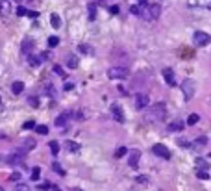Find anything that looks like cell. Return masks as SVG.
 Instances as JSON below:
<instances>
[{
  "label": "cell",
  "instance_id": "c3c4849f",
  "mask_svg": "<svg viewBox=\"0 0 211 191\" xmlns=\"http://www.w3.org/2000/svg\"><path fill=\"white\" fill-rule=\"evenodd\" d=\"M52 191H61V189L59 187H52Z\"/></svg>",
  "mask_w": 211,
  "mask_h": 191
},
{
  "label": "cell",
  "instance_id": "ba28073f",
  "mask_svg": "<svg viewBox=\"0 0 211 191\" xmlns=\"http://www.w3.org/2000/svg\"><path fill=\"white\" fill-rule=\"evenodd\" d=\"M111 113H113V119L119 123H122L124 121V115H122V108L119 104H111Z\"/></svg>",
  "mask_w": 211,
  "mask_h": 191
},
{
  "label": "cell",
  "instance_id": "d4e9b609",
  "mask_svg": "<svg viewBox=\"0 0 211 191\" xmlns=\"http://www.w3.org/2000/svg\"><path fill=\"white\" fill-rule=\"evenodd\" d=\"M126 154H128V148H126V147H119L117 152H115V156L117 158H122V156H126Z\"/></svg>",
  "mask_w": 211,
  "mask_h": 191
},
{
  "label": "cell",
  "instance_id": "3957f363",
  "mask_svg": "<svg viewBox=\"0 0 211 191\" xmlns=\"http://www.w3.org/2000/svg\"><path fill=\"white\" fill-rule=\"evenodd\" d=\"M181 91H184V98H185V100H191V98L194 97V93H196L194 80H191V78L184 80V82H181Z\"/></svg>",
  "mask_w": 211,
  "mask_h": 191
},
{
  "label": "cell",
  "instance_id": "83f0119b",
  "mask_svg": "<svg viewBox=\"0 0 211 191\" xmlns=\"http://www.w3.org/2000/svg\"><path fill=\"white\" fill-rule=\"evenodd\" d=\"M78 50L83 52V54H93V48H91L89 45H80V46H78Z\"/></svg>",
  "mask_w": 211,
  "mask_h": 191
},
{
  "label": "cell",
  "instance_id": "ac0fdd59",
  "mask_svg": "<svg viewBox=\"0 0 211 191\" xmlns=\"http://www.w3.org/2000/svg\"><path fill=\"white\" fill-rule=\"evenodd\" d=\"M193 145H194V148H204V147L207 145V137H198Z\"/></svg>",
  "mask_w": 211,
  "mask_h": 191
},
{
  "label": "cell",
  "instance_id": "484cf974",
  "mask_svg": "<svg viewBox=\"0 0 211 191\" xmlns=\"http://www.w3.org/2000/svg\"><path fill=\"white\" fill-rule=\"evenodd\" d=\"M50 152L54 154V156H58V152H59V145H58V141H52V143H50Z\"/></svg>",
  "mask_w": 211,
  "mask_h": 191
},
{
  "label": "cell",
  "instance_id": "9a60e30c",
  "mask_svg": "<svg viewBox=\"0 0 211 191\" xmlns=\"http://www.w3.org/2000/svg\"><path fill=\"white\" fill-rule=\"evenodd\" d=\"M28 63H30L32 67H37V65H41L43 63V60H41V56H28Z\"/></svg>",
  "mask_w": 211,
  "mask_h": 191
},
{
  "label": "cell",
  "instance_id": "8992f818",
  "mask_svg": "<svg viewBox=\"0 0 211 191\" xmlns=\"http://www.w3.org/2000/svg\"><path fill=\"white\" fill-rule=\"evenodd\" d=\"M152 152L156 154V156L163 158V160H168V158H171V152H168V148H167L165 145H159V143L152 147Z\"/></svg>",
  "mask_w": 211,
  "mask_h": 191
},
{
  "label": "cell",
  "instance_id": "f546056e",
  "mask_svg": "<svg viewBox=\"0 0 211 191\" xmlns=\"http://www.w3.org/2000/svg\"><path fill=\"white\" fill-rule=\"evenodd\" d=\"M13 191H30V186H28V184H17Z\"/></svg>",
  "mask_w": 211,
  "mask_h": 191
},
{
  "label": "cell",
  "instance_id": "44dd1931",
  "mask_svg": "<svg viewBox=\"0 0 211 191\" xmlns=\"http://www.w3.org/2000/svg\"><path fill=\"white\" fill-rule=\"evenodd\" d=\"M50 24H52V28H59V24H61V19L56 15V13L50 15Z\"/></svg>",
  "mask_w": 211,
  "mask_h": 191
},
{
  "label": "cell",
  "instance_id": "e0dca14e",
  "mask_svg": "<svg viewBox=\"0 0 211 191\" xmlns=\"http://www.w3.org/2000/svg\"><path fill=\"white\" fill-rule=\"evenodd\" d=\"M35 148V141L30 137V139H26L24 141V145H22V150H33Z\"/></svg>",
  "mask_w": 211,
  "mask_h": 191
},
{
  "label": "cell",
  "instance_id": "836d02e7",
  "mask_svg": "<svg viewBox=\"0 0 211 191\" xmlns=\"http://www.w3.org/2000/svg\"><path fill=\"white\" fill-rule=\"evenodd\" d=\"M196 176H198L200 180H207V178H209V174H207V171H196Z\"/></svg>",
  "mask_w": 211,
  "mask_h": 191
},
{
  "label": "cell",
  "instance_id": "f5cc1de1",
  "mask_svg": "<svg viewBox=\"0 0 211 191\" xmlns=\"http://www.w3.org/2000/svg\"><path fill=\"white\" fill-rule=\"evenodd\" d=\"M15 2H20V0H15Z\"/></svg>",
  "mask_w": 211,
  "mask_h": 191
},
{
  "label": "cell",
  "instance_id": "60d3db41",
  "mask_svg": "<svg viewBox=\"0 0 211 191\" xmlns=\"http://www.w3.org/2000/svg\"><path fill=\"white\" fill-rule=\"evenodd\" d=\"M109 13H111V15H117V13H119V6H111V8H109Z\"/></svg>",
  "mask_w": 211,
  "mask_h": 191
},
{
  "label": "cell",
  "instance_id": "8fae6325",
  "mask_svg": "<svg viewBox=\"0 0 211 191\" xmlns=\"http://www.w3.org/2000/svg\"><path fill=\"white\" fill-rule=\"evenodd\" d=\"M33 46H35V43H33L32 39H24V41H22V52H24V54L30 56V52L33 50Z\"/></svg>",
  "mask_w": 211,
  "mask_h": 191
},
{
  "label": "cell",
  "instance_id": "7bdbcfd3",
  "mask_svg": "<svg viewBox=\"0 0 211 191\" xmlns=\"http://www.w3.org/2000/svg\"><path fill=\"white\" fill-rule=\"evenodd\" d=\"M28 17H32V19H37V17H39V13H37V11H28Z\"/></svg>",
  "mask_w": 211,
  "mask_h": 191
},
{
  "label": "cell",
  "instance_id": "4fadbf2b",
  "mask_svg": "<svg viewBox=\"0 0 211 191\" xmlns=\"http://www.w3.org/2000/svg\"><path fill=\"white\" fill-rule=\"evenodd\" d=\"M184 121H174V123H168V128L167 130H171V132H180V130H184Z\"/></svg>",
  "mask_w": 211,
  "mask_h": 191
},
{
  "label": "cell",
  "instance_id": "ee69618b",
  "mask_svg": "<svg viewBox=\"0 0 211 191\" xmlns=\"http://www.w3.org/2000/svg\"><path fill=\"white\" fill-rule=\"evenodd\" d=\"M48 58H50V52H43V54H41V60H43V61H46Z\"/></svg>",
  "mask_w": 211,
  "mask_h": 191
},
{
  "label": "cell",
  "instance_id": "4dcf8cb0",
  "mask_svg": "<svg viewBox=\"0 0 211 191\" xmlns=\"http://www.w3.org/2000/svg\"><path fill=\"white\" fill-rule=\"evenodd\" d=\"M67 148H69L70 152H76L80 147H78V143H74V141H69V143H67Z\"/></svg>",
  "mask_w": 211,
  "mask_h": 191
},
{
  "label": "cell",
  "instance_id": "db71d44e",
  "mask_svg": "<svg viewBox=\"0 0 211 191\" xmlns=\"http://www.w3.org/2000/svg\"><path fill=\"white\" fill-rule=\"evenodd\" d=\"M0 191H4V189H2V187H0Z\"/></svg>",
  "mask_w": 211,
  "mask_h": 191
},
{
  "label": "cell",
  "instance_id": "7a4b0ae2",
  "mask_svg": "<svg viewBox=\"0 0 211 191\" xmlns=\"http://www.w3.org/2000/svg\"><path fill=\"white\" fill-rule=\"evenodd\" d=\"M159 15H161V6L159 4H152V6H146L141 17L146 19V20H156V19H159Z\"/></svg>",
  "mask_w": 211,
  "mask_h": 191
},
{
  "label": "cell",
  "instance_id": "f1b7e54d",
  "mask_svg": "<svg viewBox=\"0 0 211 191\" xmlns=\"http://www.w3.org/2000/svg\"><path fill=\"white\" fill-rule=\"evenodd\" d=\"M41 176V167H33L32 169V180H39Z\"/></svg>",
  "mask_w": 211,
  "mask_h": 191
},
{
  "label": "cell",
  "instance_id": "ffe728a7",
  "mask_svg": "<svg viewBox=\"0 0 211 191\" xmlns=\"http://www.w3.org/2000/svg\"><path fill=\"white\" fill-rule=\"evenodd\" d=\"M52 169H54V171L58 173V174H61V176H65V174H67V171H65V169H63V167L58 163V161H54V163H52Z\"/></svg>",
  "mask_w": 211,
  "mask_h": 191
},
{
  "label": "cell",
  "instance_id": "681fc988",
  "mask_svg": "<svg viewBox=\"0 0 211 191\" xmlns=\"http://www.w3.org/2000/svg\"><path fill=\"white\" fill-rule=\"evenodd\" d=\"M207 8H209V9H211V2H209V4H207Z\"/></svg>",
  "mask_w": 211,
  "mask_h": 191
},
{
  "label": "cell",
  "instance_id": "ab89813d",
  "mask_svg": "<svg viewBox=\"0 0 211 191\" xmlns=\"http://www.w3.org/2000/svg\"><path fill=\"white\" fill-rule=\"evenodd\" d=\"M178 145H180V147H184V148L191 147V145H189V141H185V139H180V141H178Z\"/></svg>",
  "mask_w": 211,
  "mask_h": 191
},
{
  "label": "cell",
  "instance_id": "816d5d0a",
  "mask_svg": "<svg viewBox=\"0 0 211 191\" xmlns=\"http://www.w3.org/2000/svg\"><path fill=\"white\" fill-rule=\"evenodd\" d=\"M0 137H4V134H0Z\"/></svg>",
  "mask_w": 211,
  "mask_h": 191
},
{
  "label": "cell",
  "instance_id": "7dc6e473",
  "mask_svg": "<svg viewBox=\"0 0 211 191\" xmlns=\"http://www.w3.org/2000/svg\"><path fill=\"white\" fill-rule=\"evenodd\" d=\"M139 6L141 8H146V0H139Z\"/></svg>",
  "mask_w": 211,
  "mask_h": 191
},
{
  "label": "cell",
  "instance_id": "f6af8a7d",
  "mask_svg": "<svg viewBox=\"0 0 211 191\" xmlns=\"http://www.w3.org/2000/svg\"><path fill=\"white\" fill-rule=\"evenodd\" d=\"M137 182H141V184H146V182H148V178H146V176H137Z\"/></svg>",
  "mask_w": 211,
  "mask_h": 191
},
{
  "label": "cell",
  "instance_id": "b9f144b4",
  "mask_svg": "<svg viewBox=\"0 0 211 191\" xmlns=\"http://www.w3.org/2000/svg\"><path fill=\"white\" fill-rule=\"evenodd\" d=\"M19 178H20V174H19V173H13V174H9V180H11V182H13V180L17 182Z\"/></svg>",
  "mask_w": 211,
  "mask_h": 191
},
{
  "label": "cell",
  "instance_id": "d590c367",
  "mask_svg": "<svg viewBox=\"0 0 211 191\" xmlns=\"http://www.w3.org/2000/svg\"><path fill=\"white\" fill-rule=\"evenodd\" d=\"M22 128H24V130H30V128H35V123H33V121H26V123L22 124Z\"/></svg>",
  "mask_w": 211,
  "mask_h": 191
},
{
  "label": "cell",
  "instance_id": "bcb514c9",
  "mask_svg": "<svg viewBox=\"0 0 211 191\" xmlns=\"http://www.w3.org/2000/svg\"><path fill=\"white\" fill-rule=\"evenodd\" d=\"M70 89H74V84L67 82V84H65V91H70Z\"/></svg>",
  "mask_w": 211,
  "mask_h": 191
},
{
  "label": "cell",
  "instance_id": "7c38bea8",
  "mask_svg": "<svg viewBox=\"0 0 211 191\" xmlns=\"http://www.w3.org/2000/svg\"><path fill=\"white\" fill-rule=\"evenodd\" d=\"M70 117H72L70 113H61V115L56 119V126H65V124L69 123V119H70Z\"/></svg>",
  "mask_w": 211,
  "mask_h": 191
},
{
  "label": "cell",
  "instance_id": "1f68e13d",
  "mask_svg": "<svg viewBox=\"0 0 211 191\" xmlns=\"http://www.w3.org/2000/svg\"><path fill=\"white\" fill-rule=\"evenodd\" d=\"M196 167H200L198 171H207V167H209V165H207L204 160H198V161H196Z\"/></svg>",
  "mask_w": 211,
  "mask_h": 191
},
{
  "label": "cell",
  "instance_id": "5bb4252c",
  "mask_svg": "<svg viewBox=\"0 0 211 191\" xmlns=\"http://www.w3.org/2000/svg\"><path fill=\"white\" fill-rule=\"evenodd\" d=\"M22 89H24V84L22 82H13V86H11V93L13 95H20V93H22Z\"/></svg>",
  "mask_w": 211,
  "mask_h": 191
},
{
  "label": "cell",
  "instance_id": "8d00e7d4",
  "mask_svg": "<svg viewBox=\"0 0 211 191\" xmlns=\"http://www.w3.org/2000/svg\"><path fill=\"white\" fill-rule=\"evenodd\" d=\"M28 102H30V106H33V108H37V106H39V102H37V98H35V97H30V98H28Z\"/></svg>",
  "mask_w": 211,
  "mask_h": 191
},
{
  "label": "cell",
  "instance_id": "2e32d148",
  "mask_svg": "<svg viewBox=\"0 0 211 191\" xmlns=\"http://www.w3.org/2000/svg\"><path fill=\"white\" fill-rule=\"evenodd\" d=\"M67 65L70 67V69H76L80 65V60H78V56H70V58L67 60Z\"/></svg>",
  "mask_w": 211,
  "mask_h": 191
},
{
  "label": "cell",
  "instance_id": "e575fe53",
  "mask_svg": "<svg viewBox=\"0 0 211 191\" xmlns=\"http://www.w3.org/2000/svg\"><path fill=\"white\" fill-rule=\"evenodd\" d=\"M17 15H19V17L28 15V9H26V8H22V6H19V8H17Z\"/></svg>",
  "mask_w": 211,
  "mask_h": 191
},
{
  "label": "cell",
  "instance_id": "d6986e66",
  "mask_svg": "<svg viewBox=\"0 0 211 191\" xmlns=\"http://www.w3.org/2000/svg\"><path fill=\"white\" fill-rule=\"evenodd\" d=\"M198 121H200V115H198V113H191V115H189V119H187V124L193 126V124H196Z\"/></svg>",
  "mask_w": 211,
  "mask_h": 191
},
{
  "label": "cell",
  "instance_id": "cb8c5ba5",
  "mask_svg": "<svg viewBox=\"0 0 211 191\" xmlns=\"http://www.w3.org/2000/svg\"><path fill=\"white\" fill-rule=\"evenodd\" d=\"M130 11L133 13V15H143V11H145V8H141V6H132V8H130Z\"/></svg>",
  "mask_w": 211,
  "mask_h": 191
},
{
  "label": "cell",
  "instance_id": "9c48e42d",
  "mask_svg": "<svg viewBox=\"0 0 211 191\" xmlns=\"http://www.w3.org/2000/svg\"><path fill=\"white\" fill-rule=\"evenodd\" d=\"M163 78L168 86H176V78H174V70L172 69H163Z\"/></svg>",
  "mask_w": 211,
  "mask_h": 191
},
{
  "label": "cell",
  "instance_id": "52a82bcc",
  "mask_svg": "<svg viewBox=\"0 0 211 191\" xmlns=\"http://www.w3.org/2000/svg\"><path fill=\"white\" fill-rule=\"evenodd\" d=\"M148 102H150L148 95H137L135 97V108L137 110H145L146 106H148Z\"/></svg>",
  "mask_w": 211,
  "mask_h": 191
},
{
  "label": "cell",
  "instance_id": "6da1fadb",
  "mask_svg": "<svg viewBox=\"0 0 211 191\" xmlns=\"http://www.w3.org/2000/svg\"><path fill=\"white\" fill-rule=\"evenodd\" d=\"M165 117H167V106H165V102L154 104L152 108L146 111V115H145V119L148 123H161Z\"/></svg>",
  "mask_w": 211,
  "mask_h": 191
},
{
  "label": "cell",
  "instance_id": "f35d334b",
  "mask_svg": "<svg viewBox=\"0 0 211 191\" xmlns=\"http://www.w3.org/2000/svg\"><path fill=\"white\" fill-rule=\"evenodd\" d=\"M48 187H50V184H48V182H43V184H39V187H37V189H41V191H46Z\"/></svg>",
  "mask_w": 211,
  "mask_h": 191
},
{
  "label": "cell",
  "instance_id": "7402d4cb",
  "mask_svg": "<svg viewBox=\"0 0 211 191\" xmlns=\"http://www.w3.org/2000/svg\"><path fill=\"white\" fill-rule=\"evenodd\" d=\"M87 9H89V19L95 20V19H96V6H95V4H89Z\"/></svg>",
  "mask_w": 211,
  "mask_h": 191
},
{
  "label": "cell",
  "instance_id": "74e56055",
  "mask_svg": "<svg viewBox=\"0 0 211 191\" xmlns=\"http://www.w3.org/2000/svg\"><path fill=\"white\" fill-rule=\"evenodd\" d=\"M20 160H22L20 156H11V158H9V163H22Z\"/></svg>",
  "mask_w": 211,
  "mask_h": 191
},
{
  "label": "cell",
  "instance_id": "30bf717a",
  "mask_svg": "<svg viewBox=\"0 0 211 191\" xmlns=\"http://www.w3.org/2000/svg\"><path fill=\"white\" fill-rule=\"evenodd\" d=\"M139 158H141V152H139V150H132V152H130V160H128L130 167H137Z\"/></svg>",
  "mask_w": 211,
  "mask_h": 191
},
{
  "label": "cell",
  "instance_id": "5b68a950",
  "mask_svg": "<svg viewBox=\"0 0 211 191\" xmlns=\"http://www.w3.org/2000/svg\"><path fill=\"white\" fill-rule=\"evenodd\" d=\"M193 41H194V45H196V46H206L209 41H211V35L206 33V32H194Z\"/></svg>",
  "mask_w": 211,
  "mask_h": 191
},
{
  "label": "cell",
  "instance_id": "277c9868",
  "mask_svg": "<svg viewBox=\"0 0 211 191\" xmlns=\"http://www.w3.org/2000/svg\"><path fill=\"white\" fill-rule=\"evenodd\" d=\"M128 69L126 67H111L108 70V78L111 80H124V78H128Z\"/></svg>",
  "mask_w": 211,
  "mask_h": 191
},
{
  "label": "cell",
  "instance_id": "603a6c76",
  "mask_svg": "<svg viewBox=\"0 0 211 191\" xmlns=\"http://www.w3.org/2000/svg\"><path fill=\"white\" fill-rule=\"evenodd\" d=\"M35 132L46 136V134H48V126H46V124H37V126H35Z\"/></svg>",
  "mask_w": 211,
  "mask_h": 191
},
{
  "label": "cell",
  "instance_id": "d6a6232c",
  "mask_svg": "<svg viewBox=\"0 0 211 191\" xmlns=\"http://www.w3.org/2000/svg\"><path fill=\"white\" fill-rule=\"evenodd\" d=\"M54 73L58 74V76H61V78H65V70H63L59 65H54Z\"/></svg>",
  "mask_w": 211,
  "mask_h": 191
},
{
  "label": "cell",
  "instance_id": "4316f807",
  "mask_svg": "<svg viewBox=\"0 0 211 191\" xmlns=\"http://www.w3.org/2000/svg\"><path fill=\"white\" fill-rule=\"evenodd\" d=\"M58 45H59V39L56 37V35H52V37H48V46H50V48L58 46Z\"/></svg>",
  "mask_w": 211,
  "mask_h": 191
},
{
  "label": "cell",
  "instance_id": "f907efd6",
  "mask_svg": "<svg viewBox=\"0 0 211 191\" xmlns=\"http://www.w3.org/2000/svg\"><path fill=\"white\" fill-rule=\"evenodd\" d=\"M2 108H4V106H2V102H0V110H2Z\"/></svg>",
  "mask_w": 211,
  "mask_h": 191
}]
</instances>
